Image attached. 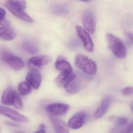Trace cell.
Masks as SVG:
<instances>
[{
    "label": "cell",
    "mask_w": 133,
    "mask_h": 133,
    "mask_svg": "<svg viewBox=\"0 0 133 133\" xmlns=\"http://www.w3.org/2000/svg\"><path fill=\"white\" fill-rule=\"evenodd\" d=\"M1 102L5 105H13L18 109L23 107V103L18 94L11 88H7L3 92Z\"/></svg>",
    "instance_id": "4"
},
{
    "label": "cell",
    "mask_w": 133,
    "mask_h": 133,
    "mask_svg": "<svg viewBox=\"0 0 133 133\" xmlns=\"http://www.w3.org/2000/svg\"><path fill=\"white\" fill-rule=\"evenodd\" d=\"M5 10L4 9L0 8V25L3 26L4 27H7L9 26V23L7 20L5 19Z\"/></svg>",
    "instance_id": "22"
},
{
    "label": "cell",
    "mask_w": 133,
    "mask_h": 133,
    "mask_svg": "<svg viewBox=\"0 0 133 133\" xmlns=\"http://www.w3.org/2000/svg\"><path fill=\"white\" fill-rule=\"evenodd\" d=\"M76 28L77 36L83 42L84 48L89 52H92L94 49V46L90 35L81 27L76 26Z\"/></svg>",
    "instance_id": "6"
},
{
    "label": "cell",
    "mask_w": 133,
    "mask_h": 133,
    "mask_svg": "<svg viewBox=\"0 0 133 133\" xmlns=\"http://www.w3.org/2000/svg\"><path fill=\"white\" fill-rule=\"evenodd\" d=\"M16 34L13 29L7 27H0V39L10 41L16 38Z\"/></svg>",
    "instance_id": "17"
},
{
    "label": "cell",
    "mask_w": 133,
    "mask_h": 133,
    "mask_svg": "<svg viewBox=\"0 0 133 133\" xmlns=\"http://www.w3.org/2000/svg\"><path fill=\"white\" fill-rule=\"evenodd\" d=\"M87 118V115L84 112H78L70 119L68 126L73 129H79L83 125Z\"/></svg>",
    "instance_id": "9"
},
{
    "label": "cell",
    "mask_w": 133,
    "mask_h": 133,
    "mask_svg": "<svg viewBox=\"0 0 133 133\" xmlns=\"http://www.w3.org/2000/svg\"><path fill=\"white\" fill-rule=\"evenodd\" d=\"M32 87L26 82H22L18 86L19 93L22 96H26L32 92Z\"/></svg>",
    "instance_id": "19"
},
{
    "label": "cell",
    "mask_w": 133,
    "mask_h": 133,
    "mask_svg": "<svg viewBox=\"0 0 133 133\" xmlns=\"http://www.w3.org/2000/svg\"><path fill=\"white\" fill-rule=\"evenodd\" d=\"M50 119L55 133H69V126L64 121L50 114Z\"/></svg>",
    "instance_id": "14"
},
{
    "label": "cell",
    "mask_w": 133,
    "mask_h": 133,
    "mask_svg": "<svg viewBox=\"0 0 133 133\" xmlns=\"http://www.w3.org/2000/svg\"><path fill=\"white\" fill-rule=\"evenodd\" d=\"M108 48L116 58L124 59L126 57V48L121 40L118 37L111 33L106 35Z\"/></svg>",
    "instance_id": "2"
},
{
    "label": "cell",
    "mask_w": 133,
    "mask_h": 133,
    "mask_svg": "<svg viewBox=\"0 0 133 133\" xmlns=\"http://www.w3.org/2000/svg\"><path fill=\"white\" fill-rule=\"evenodd\" d=\"M69 106L62 103H55L47 106V111L50 115L56 116H62L67 113Z\"/></svg>",
    "instance_id": "11"
},
{
    "label": "cell",
    "mask_w": 133,
    "mask_h": 133,
    "mask_svg": "<svg viewBox=\"0 0 133 133\" xmlns=\"http://www.w3.org/2000/svg\"><path fill=\"white\" fill-rule=\"evenodd\" d=\"M126 131L128 132H133V122L131 123L129 125L127 128Z\"/></svg>",
    "instance_id": "26"
},
{
    "label": "cell",
    "mask_w": 133,
    "mask_h": 133,
    "mask_svg": "<svg viewBox=\"0 0 133 133\" xmlns=\"http://www.w3.org/2000/svg\"><path fill=\"white\" fill-rule=\"evenodd\" d=\"M129 119L126 117H119L116 121V126L118 127H122L127 125Z\"/></svg>",
    "instance_id": "23"
},
{
    "label": "cell",
    "mask_w": 133,
    "mask_h": 133,
    "mask_svg": "<svg viewBox=\"0 0 133 133\" xmlns=\"http://www.w3.org/2000/svg\"><path fill=\"white\" fill-rule=\"evenodd\" d=\"M17 133H22V132H18Z\"/></svg>",
    "instance_id": "30"
},
{
    "label": "cell",
    "mask_w": 133,
    "mask_h": 133,
    "mask_svg": "<svg viewBox=\"0 0 133 133\" xmlns=\"http://www.w3.org/2000/svg\"><path fill=\"white\" fill-rule=\"evenodd\" d=\"M131 109H132V111L133 114V102H132L131 105Z\"/></svg>",
    "instance_id": "28"
},
{
    "label": "cell",
    "mask_w": 133,
    "mask_h": 133,
    "mask_svg": "<svg viewBox=\"0 0 133 133\" xmlns=\"http://www.w3.org/2000/svg\"><path fill=\"white\" fill-rule=\"evenodd\" d=\"M111 102V98L108 96L103 99L101 105L95 112V116L97 119H100L106 114L110 107Z\"/></svg>",
    "instance_id": "15"
},
{
    "label": "cell",
    "mask_w": 133,
    "mask_h": 133,
    "mask_svg": "<svg viewBox=\"0 0 133 133\" xmlns=\"http://www.w3.org/2000/svg\"><path fill=\"white\" fill-rule=\"evenodd\" d=\"M82 22L84 28L90 33L94 34L96 29V19L93 11L86 10L82 16Z\"/></svg>",
    "instance_id": "7"
},
{
    "label": "cell",
    "mask_w": 133,
    "mask_h": 133,
    "mask_svg": "<svg viewBox=\"0 0 133 133\" xmlns=\"http://www.w3.org/2000/svg\"><path fill=\"white\" fill-rule=\"evenodd\" d=\"M0 114L19 123L28 122V118L18 112L9 108L0 105Z\"/></svg>",
    "instance_id": "8"
},
{
    "label": "cell",
    "mask_w": 133,
    "mask_h": 133,
    "mask_svg": "<svg viewBox=\"0 0 133 133\" xmlns=\"http://www.w3.org/2000/svg\"><path fill=\"white\" fill-rule=\"evenodd\" d=\"M125 33L133 43V33L129 31H126Z\"/></svg>",
    "instance_id": "25"
},
{
    "label": "cell",
    "mask_w": 133,
    "mask_h": 133,
    "mask_svg": "<svg viewBox=\"0 0 133 133\" xmlns=\"http://www.w3.org/2000/svg\"><path fill=\"white\" fill-rule=\"evenodd\" d=\"M75 62L77 68L86 74L91 75L96 74L97 72L96 63L87 56L81 54H77L75 58Z\"/></svg>",
    "instance_id": "3"
},
{
    "label": "cell",
    "mask_w": 133,
    "mask_h": 133,
    "mask_svg": "<svg viewBox=\"0 0 133 133\" xmlns=\"http://www.w3.org/2000/svg\"><path fill=\"white\" fill-rule=\"evenodd\" d=\"M26 80V82L32 87L35 90H37L41 84L42 80L41 74L37 70L32 69L27 74Z\"/></svg>",
    "instance_id": "13"
},
{
    "label": "cell",
    "mask_w": 133,
    "mask_h": 133,
    "mask_svg": "<svg viewBox=\"0 0 133 133\" xmlns=\"http://www.w3.org/2000/svg\"><path fill=\"white\" fill-rule=\"evenodd\" d=\"M5 6L13 15L19 18L28 22H33L32 18L24 10L26 6L25 1H7L5 2Z\"/></svg>",
    "instance_id": "1"
},
{
    "label": "cell",
    "mask_w": 133,
    "mask_h": 133,
    "mask_svg": "<svg viewBox=\"0 0 133 133\" xmlns=\"http://www.w3.org/2000/svg\"><path fill=\"white\" fill-rule=\"evenodd\" d=\"M76 78V75L73 72L61 73L55 79V82L60 87L64 88Z\"/></svg>",
    "instance_id": "12"
},
{
    "label": "cell",
    "mask_w": 133,
    "mask_h": 133,
    "mask_svg": "<svg viewBox=\"0 0 133 133\" xmlns=\"http://www.w3.org/2000/svg\"><path fill=\"white\" fill-rule=\"evenodd\" d=\"M80 88V85L76 78L73 80L69 86L66 87V90L67 93L70 94H74L78 92Z\"/></svg>",
    "instance_id": "20"
},
{
    "label": "cell",
    "mask_w": 133,
    "mask_h": 133,
    "mask_svg": "<svg viewBox=\"0 0 133 133\" xmlns=\"http://www.w3.org/2000/svg\"><path fill=\"white\" fill-rule=\"evenodd\" d=\"M1 56L3 61L14 70L19 71L25 66V63L21 58L8 50H3Z\"/></svg>",
    "instance_id": "5"
},
{
    "label": "cell",
    "mask_w": 133,
    "mask_h": 133,
    "mask_svg": "<svg viewBox=\"0 0 133 133\" xmlns=\"http://www.w3.org/2000/svg\"><path fill=\"white\" fill-rule=\"evenodd\" d=\"M51 61L50 57L47 55L34 56L29 59L27 65L32 69L37 70V69L50 63Z\"/></svg>",
    "instance_id": "10"
},
{
    "label": "cell",
    "mask_w": 133,
    "mask_h": 133,
    "mask_svg": "<svg viewBox=\"0 0 133 133\" xmlns=\"http://www.w3.org/2000/svg\"><path fill=\"white\" fill-rule=\"evenodd\" d=\"M22 47L26 52L32 55L37 54L39 50L37 44L30 40L24 41L22 43Z\"/></svg>",
    "instance_id": "18"
},
{
    "label": "cell",
    "mask_w": 133,
    "mask_h": 133,
    "mask_svg": "<svg viewBox=\"0 0 133 133\" xmlns=\"http://www.w3.org/2000/svg\"><path fill=\"white\" fill-rule=\"evenodd\" d=\"M123 133H133V132H127V131H126L125 132H124Z\"/></svg>",
    "instance_id": "29"
},
{
    "label": "cell",
    "mask_w": 133,
    "mask_h": 133,
    "mask_svg": "<svg viewBox=\"0 0 133 133\" xmlns=\"http://www.w3.org/2000/svg\"><path fill=\"white\" fill-rule=\"evenodd\" d=\"M68 8L66 5L59 4H56L53 6V10L54 12L57 15H64L67 13Z\"/></svg>",
    "instance_id": "21"
},
{
    "label": "cell",
    "mask_w": 133,
    "mask_h": 133,
    "mask_svg": "<svg viewBox=\"0 0 133 133\" xmlns=\"http://www.w3.org/2000/svg\"><path fill=\"white\" fill-rule=\"evenodd\" d=\"M122 94L124 95H130L133 94V87H129L124 88L122 92Z\"/></svg>",
    "instance_id": "24"
},
{
    "label": "cell",
    "mask_w": 133,
    "mask_h": 133,
    "mask_svg": "<svg viewBox=\"0 0 133 133\" xmlns=\"http://www.w3.org/2000/svg\"><path fill=\"white\" fill-rule=\"evenodd\" d=\"M55 67L57 70L61 73L73 72L72 68L69 62L62 56H59L58 58L55 63Z\"/></svg>",
    "instance_id": "16"
},
{
    "label": "cell",
    "mask_w": 133,
    "mask_h": 133,
    "mask_svg": "<svg viewBox=\"0 0 133 133\" xmlns=\"http://www.w3.org/2000/svg\"><path fill=\"white\" fill-rule=\"evenodd\" d=\"M44 128H45V126L43 124L41 126L40 129L35 133H46Z\"/></svg>",
    "instance_id": "27"
}]
</instances>
